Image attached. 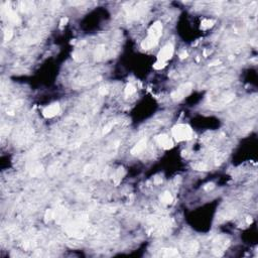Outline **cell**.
I'll list each match as a JSON object with an SVG mask.
<instances>
[{"instance_id":"cell-1","label":"cell","mask_w":258,"mask_h":258,"mask_svg":"<svg viewBox=\"0 0 258 258\" xmlns=\"http://www.w3.org/2000/svg\"><path fill=\"white\" fill-rule=\"evenodd\" d=\"M172 133L175 141H186L191 140L194 136L193 129L188 124H178L173 126Z\"/></svg>"},{"instance_id":"cell-2","label":"cell","mask_w":258,"mask_h":258,"mask_svg":"<svg viewBox=\"0 0 258 258\" xmlns=\"http://www.w3.org/2000/svg\"><path fill=\"white\" fill-rule=\"evenodd\" d=\"M191 88H193V86H191V83L183 84V85H181L180 87H178L177 90H175L172 92L170 97H172V99H173L175 101H180L191 93Z\"/></svg>"},{"instance_id":"cell-3","label":"cell","mask_w":258,"mask_h":258,"mask_svg":"<svg viewBox=\"0 0 258 258\" xmlns=\"http://www.w3.org/2000/svg\"><path fill=\"white\" fill-rule=\"evenodd\" d=\"M173 45H170V43H167V45H164L162 50H159L157 55V61H162V62H164L167 63L168 60L172 58L173 56Z\"/></svg>"},{"instance_id":"cell-4","label":"cell","mask_w":258,"mask_h":258,"mask_svg":"<svg viewBox=\"0 0 258 258\" xmlns=\"http://www.w3.org/2000/svg\"><path fill=\"white\" fill-rule=\"evenodd\" d=\"M147 32H148V35H149V37L159 39V37H162V22H159V21L153 22V23L150 25L149 29H148Z\"/></svg>"},{"instance_id":"cell-5","label":"cell","mask_w":258,"mask_h":258,"mask_svg":"<svg viewBox=\"0 0 258 258\" xmlns=\"http://www.w3.org/2000/svg\"><path fill=\"white\" fill-rule=\"evenodd\" d=\"M156 142L160 147H162L165 150H168L173 147V141L167 134H160L156 136Z\"/></svg>"},{"instance_id":"cell-6","label":"cell","mask_w":258,"mask_h":258,"mask_svg":"<svg viewBox=\"0 0 258 258\" xmlns=\"http://www.w3.org/2000/svg\"><path fill=\"white\" fill-rule=\"evenodd\" d=\"M61 107L58 103L52 104V105L45 107V109L42 110V115L43 117L45 118H53V117L57 116V115L60 113Z\"/></svg>"},{"instance_id":"cell-7","label":"cell","mask_w":258,"mask_h":258,"mask_svg":"<svg viewBox=\"0 0 258 258\" xmlns=\"http://www.w3.org/2000/svg\"><path fill=\"white\" fill-rule=\"evenodd\" d=\"M146 143H147L146 138H143V139L139 140V141L133 146V148L131 149V151H130V152H131V154L132 155H137V154H139L140 152H142L145 148H146Z\"/></svg>"},{"instance_id":"cell-8","label":"cell","mask_w":258,"mask_h":258,"mask_svg":"<svg viewBox=\"0 0 258 258\" xmlns=\"http://www.w3.org/2000/svg\"><path fill=\"white\" fill-rule=\"evenodd\" d=\"M158 43V39L157 38H154V37H151L149 35H147V37L145 38L144 40H142L141 42V48L143 50H150V48H154Z\"/></svg>"},{"instance_id":"cell-9","label":"cell","mask_w":258,"mask_h":258,"mask_svg":"<svg viewBox=\"0 0 258 258\" xmlns=\"http://www.w3.org/2000/svg\"><path fill=\"white\" fill-rule=\"evenodd\" d=\"M6 16H7V18H8L9 21L12 22V23L17 24V25H19L20 23H21V20H20L17 13L15 11H13L12 9H10L9 7L6 9Z\"/></svg>"},{"instance_id":"cell-10","label":"cell","mask_w":258,"mask_h":258,"mask_svg":"<svg viewBox=\"0 0 258 258\" xmlns=\"http://www.w3.org/2000/svg\"><path fill=\"white\" fill-rule=\"evenodd\" d=\"M125 173H126V172H125V170L123 167H119L118 170L115 172L114 173V177H113V181H114V183L116 186H118L120 183H121V180L123 178V177L125 175Z\"/></svg>"},{"instance_id":"cell-11","label":"cell","mask_w":258,"mask_h":258,"mask_svg":"<svg viewBox=\"0 0 258 258\" xmlns=\"http://www.w3.org/2000/svg\"><path fill=\"white\" fill-rule=\"evenodd\" d=\"M160 201H162V203L164 204V205H170L173 201V197L172 196V194L168 193V191H164V193L160 196Z\"/></svg>"},{"instance_id":"cell-12","label":"cell","mask_w":258,"mask_h":258,"mask_svg":"<svg viewBox=\"0 0 258 258\" xmlns=\"http://www.w3.org/2000/svg\"><path fill=\"white\" fill-rule=\"evenodd\" d=\"M215 24V20L213 19H204L201 22V29L203 30L209 29L211 27H213V25Z\"/></svg>"},{"instance_id":"cell-13","label":"cell","mask_w":258,"mask_h":258,"mask_svg":"<svg viewBox=\"0 0 258 258\" xmlns=\"http://www.w3.org/2000/svg\"><path fill=\"white\" fill-rule=\"evenodd\" d=\"M104 53H105V48H104L103 45H99L98 48H96L95 50V60L96 61H100L104 57Z\"/></svg>"},{"instance_id":"cell-14","label":"cell","mask_w":258,"mask_h":258,"mask_svg":"<svg viewBox=\"0 0 258 258\" xmlns=\"http://www.w3.org/2000/svg\"><path fill=\"white\" fill-rule=\"evenodd\" d=\"M162 256H165V257H172V256H178V250L175 249H162Z\"/></svg>"},{"instance_id":"cell-15","label":"cell","mask_w":258,"mask_h":258,"mask_svg":"<svg viewBox=\"0 0 258 258\" xmlns=\"http://www.w3.org/2000/svg\"><path fill=\"white\" fill-rule=\"evenodd\" d=\"M135 91H136V88H135L132 84H128V85L125 87L124 94H125V96H126V97H128V96H131L132 94H134Z\"/></svg>"},{"instance_id":"cell-16","label":"cell","mask_w":258,"mask_h":258,"mask_svg":"<svg viewBox=\"0 0 258 258\" xmlns=\"http://www.w3.org/2000/svg\"><path fill=\"white\" fill-rule=\"evenodd\" d=\"M42 165H39V164H35V163H32V167H31V168H29V170L30 172V173H31V175H37V173H38V172H42Z\"/></svg>"},{"instance_id":"cell-17","label":"cell","mask_w":258,"mask_h":258,"mask_svg":"<svg viewBox=\"0 0 258 258\" xmlns=\"http://www.w3.org/2000/svg\"><path fill=\"white\" fill-rule=\"evenodd\" d=\"M53 218H55V212L48 209V210L45 211V221L48 222V221L52 220Z\"/></svg>"},{"instance_id":"cell-18","label":"cell","mask_w":258,"mask_h":258,"mask_svg":"<svg viewBox=\"0 0 258 258\" xmlns=\"http://www.w3.org/2000/svg\"><path fill=\"white\" fill-rule=\"evenodd\" d=\"M73 58L77 62H80V61L83 60V53L79 52V50H76V52L73 53Z\"/></svg>"},{"instance_id":"cell-19","label":"cell","mask_w":258,"mask_h":258,"mask_svg":"<svg viewBox=\"0 0 258 258\" xmlns=\"http://www.w3.org/2000/svg\"><path fill=\"white\" fill-rule=\"evenodd\" d=\"M113 126H114V123H113V122H109L108 124H106V125H105V127H104V129H103V134L105 135V134H107V133H109V132H110L111 130L113 129Z\"/></svg>"},{"instance_id":"cell-20","label":"cell","mask_w":258,"mask_h":258,"mask_svg":"<svg viewBox=\"0 0 258 258\" xmlns=\"http://www.w3.org/2000/svg\"><path fill=\"white\" fill-rule=\"evenodd\" d=\"M12 35H13V32H12L11 29H6L4 32V40L5 42H9L10 39L12 38Z\"/></svg>"},{"instance_id":"cell-21","label":"cell","mask_w":258,"mask_h":258,"mask_svg":"<svg viewBox=\"0 0 258 258\" xmlns=\"http://www.w3.org/2000/svg\"><path fill=\"white\" fill-rule=\"evenodd\" d=\"M167 66V63L164 62H162V61H157L156 63H154V65H153V68L155 69V70H162V69H163Z\"/></svg>"},{"instance_id":"cell-22","label":"cell","mask_w":258,"mask_h":258,"mask_svg":"<svg viewBox=\"0 0 258 258\" xmlns=\"http://www.w3.org/2000/svg\"><path fill=\"white\" fill-rule=\"evenodd\" d=\"M193 167L195 168L196 170H207L206 164H203V163H197V164L193 165Z\"/></svg>"},{"instance_id":"cell-23","label":"cell","mask_w":258,"mask_h":258,"mask_svg":"<svg viewBox=\"0 0 258 258\" xmlns=\"http://www.w3.org/2000/svg\"><path fill=\"white\" fill-rule=\"evenodd\" d=\"M214 188H215V185H214L213 183H209L204 186V190H205L206 191H210L213 190Z\"/></svg>"},{"instance_id":"cell-24","label":"cell","mask_w":258,"mask_h":258,"mask_svg":"<svg viewBox=\"0 0 258 258\" xmlns=\"http://www.w3.org/2000/svg\"><path fill=\"white\" fill-rule=\"evenodd\" d=\"M99 94L102 96H105L108 94V89L105 88V87H101L100 89H99Z\"/></svg>"},{"instance_id":"cell-25","label":"cell","mask_w":258,"mask_h":258,"mask_svg":"<svg viewBox=\"0 0 258 258\" xmlns=\"http://www.w3.org/2000/svg\"><path fill=\"white\" fill-rule=\"evenodd\" d=\"M68 21H69L68 17H63V18L61 19V21H60L61 26H65V25L68 23Z\"/></svg>"},{"instance_id":"cell-26","label":"cell","mask_w":258,"mask_h":258,"mask_svg":"<svg viewBox=\"0 0 258 258\" xmlns=\"http://www.w3.org/2000/svg\"><path fill=\"white\" fill-rule=\"evenodd\" d=\"M178 57L182 58V60H183V58H186V57H188V53H186V50H182V52L178 53Z\"/></svg>"},{"instance_id":"cell-27","label":"cell","mask_w":258,"mask_h":258,"mask_svg":"<svg viewBox=\"0 0 258 258\" xmlns=\"http://www.w3.org/2000/svg\"><path fill=\"white\" fill-rule=\"evenodd\" d=\"M162 183V178H159V177L154 178V183H155V185H159V183Z\"/></svg>"},{"instance_id":"cell-28","label":"cell","mask_w":258,"mask_h":258,"mask_svg":"<svg viewBox=\"0 0 258 258\" xmlns=\"http://www.w3.org/2000/svg\"><path fill=\"white\" fill-rule=\"evenodd\" d=\"M219 64H220V61H215V62H212L209 64V66H217L219 65Z\"/></svg>"},{"instance_id":"cell-29","label":"cell","mask_w":258,"mask_h":258,"mask_svg":"<svg viewBox=\"0 0 258 258\" xmlns=\"http://www.w3.org/2000/svg\"><path fill=\"white\" fill-rule=\"evenodd\" d=\"M246 222H247V224H251L252 223V218H251V217H247Z\"/></svg>"}]
</instances>
